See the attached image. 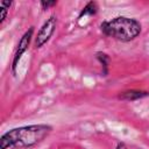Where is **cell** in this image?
<instances>
[{
	"label": "cell",
	"mask_w": 149,
	"mask_h": 149,
	"mask_svg": "<svg viewBox=\"0 0 149 149\" xmlns=\"http://www.w3.org/2000/svg\"><path fill=\"white\" fill-rule=\"evenodd\" d=\"M52 130L49 125H29L9 129L0 139V149L29 148L41 143Z\"/></svg>",
	"instance_id": "cell-1"
},
{
	"label": "cell",
	"mask_w": 149,
	"mask_h": 149,
	"mask_svg": "<svg viewBox=\"0 0 149 149\" xmlns=\"http://www.w3.org/2000/svg\"><path fill=\"white\" fill-rule=\"evenodd\" d=\"M101 31L120 42H130L135 40L142 30L141 23L132 17L116 16L109 21H104L100 24Z\"/></svg>",
	"instance_id": "cell-2"
},
{
	"label": "cell",
	"mask_w": 149,
	"mask_h": 149,
	"mask_svg": "<svg viewBox=\"0 0 149 149\" xmlns=\"http://www.w3.org/2000/svg\"><path fill=\"white\" fill-rule=\"evenodd\" d=\"M56 26H57V16L56 15L49 16V19H47V21L38 29L37 35L35 37V48L36 49L42 48L50 40V37L54 35V33L56 30Z\"/></svg>",
	"instance_id": "cell-3"
},
{
	"label": "cell",
	"mask_w": 149,
	"mask_h": 149,
	"mask_svg": "<svg viewBox=\"0 0 149 149\" xmlns=\"http://www.w3.org/2000/svg\"><path fill=\"white\" fill-rule=\"evenodd\" d=\"M33 34H34V27H30L22 35V37L20 38V41L17 43V47H16V50H15V54H14V57H13V62H12V72H13V74L16 73V68L19 65V62H20L22 55L28 49V47L30 44V41H31V37H33Z\"/></svg>",
	"instance_id": "cell-4"
},
{
	"label": "cell",
	"mask_w": 149,
	"mask_h": 149,
	"mask_svg": "<svg viewBox=\"0 0 149 149\" xmlns=\"http://www.w3.org/2000/svg\"><path fill=\"white\" fill-rule=\"evenodd\" d=\"M147 97H149V92L142 91V90H127V91L120 92L118 95V98L123 101H136Z\"/></svg>",
	"instance_id": "cell-5"
},
{
	"label": "cell",
	"mask_w": 149,
	"mask_h": 149,
	"mask_svg": "<svg viewBox=\"0 0 149 149\" xmlns=\"http://www.w3.org/2000/svg\"><path fill=\"white\" fill-rule=\"evenodd\" d=\"M97 12H98V5H97V2H94V1H88L85 6H84V8L80 10V13H79V15H78V19H81L83 16H86V15H95L97 14Z\"/></svg>",
	"instance_id": "cell-6"
},
{
	"label": "cell",
	"mask_w": 149,
	"mask_h": 149,
	"mask_svg": "<svg viewBox=\"0 0 149 149\" xmlns=\"http://www.w3.org/2000/svg\"><path fill=\"white\" fill-rule=\"evenodd\" d=\"M95 58L99 61V63L102 66V74L107 76V73H108V64H109V56L107 54H105V52L99 51V52L95 54Z\"/></svg>",
	"instance_id": "cell-7"
},
{
	"label": "cell",
	"mask_w": 149,
	"mask_h": 149,
	"mask_svg": "<svg viewBox=\"0 0 149 149\" xmlns=\"http://www.w3.org/2000/svg\"><path fill=\"white\" fill-rule=\"evenodd\" d=\"M12 6V2L9 1H1L0 3V8H1V16H0V23H2L6 17H7V13H8V9L9 7Z\"/></svg>",
	"instance_id": "cell-8"
},
{
	"label": "cell",
	"mask_w": 149,
	"mask_h": 149,
	"mask_svg": "<svg viewBox=\"0 0 149 149\" xmlns=\"http://www.w3.org/2000/svg\"><path fill=\"white\" fill-rule=\"evenodd\" d=\"M42 9H49L50 7H54L57 5V1H41L40 2Z\"/></svg>",
	"instance_id": "cell-9"
},
{
	"label": "cell",
	"mask_w": 149,
	"mask_h": 149,
	"mask_svg": "<svg viewBox=\"0 0 149 149\" xmlns=\"http://www.w3.org/2000/svg\"><path fill=\"white\" fill-rule=\"evenodd\" d=\"M115 149H128V148H127V146H126L123 142H119Z\"/></svg>",
	"instance_id": "cell-10"
}]
</instances>
